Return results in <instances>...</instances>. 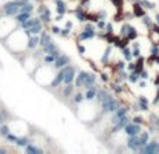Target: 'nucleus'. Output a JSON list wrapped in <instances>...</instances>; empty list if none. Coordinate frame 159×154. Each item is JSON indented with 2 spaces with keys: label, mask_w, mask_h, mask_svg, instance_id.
<instances>
[{
  "label": "nucleus",
  "mask_w": 159,
  "mask_h": 154,
  "mask_svg": "<svg viewBox=\"0 0 159 154\" xmlns=\"http://www.w3.org/2000/svg\"><path fill=\"white\" fill-rule=\"evenodd\" d=\"M70 31H71V28H69V27L63 28V30L60 31V35H61V36H69V35H70Z\"/></svg>",
  "instance_id": "obj_40"
},
{
  "label": "nucleus",
  "mask_w": 159,
  "mask_h": 154,
  "mask_svg": "<svg viewBox=\"0 0 159 154\" xmlns=\"http://www.w3.org/2000/svg\"><path fill=\"white\" fill-rule=\"evenodd\" d=\"M78 51H80V52H81V53H84V52H85L84 46H81V45H78Z\"/></svg>",
  "instance_id": "obj_51"
},
{
  "label": "nucleus",
  "mask_w": 159,
  "mask_h": 154,
  "mask_svg": "<svg viewBox=\"0 0 159 154\" xmlns=\"http://www.w3.org/2000/svg\"><path fill=\"white\" fill-rule=\"evenodd\" d=\"M17 137H18V136H16L13 132H10V133H8V135H6V136H4V139L8 142V143H16Z\"/></svg>",
  "instance_id": "obj_38"
},
{
  "label": "nucleus",
  "mask_w": 159,
  "mask_h": 154,
  "mask_svg": "<svg viewBox=\"0 0 159 154\" xmlns=\"http://www.w3.org/2000/svg\"><path fill=\"white\" fill-rule=\"evenodd\" d=\"M129 69L131 70V72H133V70H135V63H133V62H129Z\"/></svg>",
  "instance_id": "obj_49"
},
{
  "label": "nucleus",
  "mask_w": 159,
  "mask_h": 154,
  "mask_svg": "<svg viewBox=\"0 0 159 154\" xmlns=\"http://www.w3.org/2000/svg\"><path fill=\"white\" fill-rule=\"evenodd\" d=\"M101 80H103V81H107V77H106V75H102V76H101Z\"/></svg>",
  "instance_id": "obj_52"
},
{
  "label": "nucleus",
  "mask_w": 159,
  "mask_h": 154,
  "mask_svg": "<svg viewBox=\"0 0 159 154\" xmlns=\"http://www.w3.org/2000/svg\"><path fill=\"white\" fill-rule=\"evenodd\" d=\"M121 55H123V58H124V60H126V62H131L133 58H134V56H133L131 49H130V48H127V45L121 48Z\"/></svg>",
  "instance_id": "obj_27"
},
{
  "label": "nucleus",
  "mask_w": 159,
  "mask_h": 154,
  "mask_svg": "<svg viewBox=\"0 0 159 154\" xmlns=\"http://www.w3.org/2000/svg\"><path fill=\"white\" fill-rule=\"evenodd\" d=\"M124 133H126L127 136H134V135H140L141 132V125L138 123H134L133 121H130L129 123L124 126Z\"/></svg>",
  "instance_id": "obj_7"
},
{
  "label": "nucleus",
  "mask_w": 159,
  "mask_h": 154,
  "mask_svg": "<svg viewBox=\"0 0 159 154\" xmlns=\"http://www.w3.org/2000/svg\"><path fill=\"white\" fill-rule=\"evenodd\" d=\"M112 90L115 91V93H121V91H123V88H121V85H113Z\"/></svg>",
  "instance_id": "obj_47"
},
{
  "label": "nucleus",
  "mask_w": 159,
  "mask_h": 154,
  "mask_svg": "<svg viewBox=\"0 0 159 154\" xmlns=\"http://www.w3.org/2000/svg\"><path fill=\"white\" fill-rule=\"evenodd\" d=\"M123 35L126 36L127 39H135L137 38V30H135L133 25H130L129 22L123 25Z\"/></svg>",
  "instance_id": "obj_11"
},
{
  "label": "nucleus",
  "mask_w": 159,
  "mask_h": 154,
  "mask_svg": "<svg viewBox=\"0 0 159 154\" xmlns=\"http://www.w3.org/2000/svg\"><path fill=\"white\" fill-rule=\"evenodd\" d=\"M55 2H56V0H55Z\"/></svg>",
  "instance_id": "obj_59"
},
{
  "label": "nucleus",
  "mask_w": 159,
  "mask_h": 154,
  "mask_svg": "<svg viewBox=\"0 0 159 154\" xmlns=\"http://www.w3.org/2000/svg\"><path fill=\"white\" fill-rule=\"evenodd\" d=\"M96 22H98V27L101 28L102 31H103V30H105V27H106V22H105L103 20H98V21H96Z\"/></svg>",
  "instance_id": "obj_44"
},
{
  "label": "nucleus",
  "mask_w": 159,
  "mask_h": 154,
  "mask_svg": "<svg viewBox=\"0 0 159 154\" xmlns=\"http://www.w3.org/2000/svg\"><path fill=\"white\" fill-rule=\"evenodd\" d=\"M131 52H133V56H134L135 59L141 56V48H140V44H138V42H135V44H134V46H133Z\"/></svg>",
  "instance_id": "obj_33"
},
{
  "label": "nucleus",
  "mask_w": 159,
  "mask_h": 154,
  "mask_svg": "<svg viewBox=\"0 0 159 154\" xmlns=\"http://www.w3.org/2000/svg\"><path fill=\"white\" fill-rule=\"evenodd\" d=\"M157 62H158V63H159V55L157 56Z\"/></svg>",
  "instance_id": "obj_57"
},
{
  "label": "nucleus",
  "mask_w": 159,
  "mask_h": 154,
  "mask_svg": "<svg viewBox=\"0 0 159 154\" xmlns=\"http://www.w3.org/2000/svg\"><path fill=\"white\" fill-rule=\"evenodd\" d=\"M120 79L121 80H127V79H129V75L126 73V70H120Z\"/></svg>",
  "instance_id": "obj_46"
},
{
  "label": "nucleus",
  "mask_w": 159,
  "mask_h": 154,
  "mask_svg": "<svg viewBox=\"0 0 159 154\" xmlns=\"http://www.w3.org/2000/svg\"><path fill=\"white\" fill-rule=\"evenodd\" d=\"M56 13L59 16H64L67 13V4L64 0H56Z\"/></svg>",
  "instance_id": "obj_19"
},
{
  "label": "nucleus",
  "mask_w": 159,
  "mask_h": 154,
  "mask_svg": "<svg viewBox=\"0 0 159 154\" xmlns=\"http://www.w3.org/2000/svg\"><path fill=\"white\" fill-rule=\"evenodd\" d=\"M126 146L129 150L131 152H140L141 149V143H140V137L138 135H134V136H127V140H126Z\"/></svg>",
  "instance_id": "obj_5"
},
{
  "label": "nucleus",
  "mask_w": 159,
  "mask_h": 154,
  "mask_svg": "<svg viewBox=\"0 0 159 154\" xmlns=\"http://www.w3.org/2000/svg\"><path fill=\"white\" fill-rule=\"evenodd\" d=\"M127 112H129V108L126 107H119L115 111V112H112V123H115V122H117L120 118H123V116L127 115Z\"/></svg>",
  "instance_id": "obj_12"
},
{
  "label": "nucleus",
  "mask_w": 159,
  "mask_h": 154,
  "mask_svg": "<svg viewBox=\"0 0 159 154\" xmlns=\"http://www.w3.org/2000/svg\"><path fill=\"white\" fill-rule=\"evenodd\" d=\"M120 101H117L116 98H113V95H109L105 101L101 102V107H102V111L103 113H112L120 107Z\"/></svg>",
  "instance_id": "obj_1"
},
{
  "label": "nucleus",
  "mask_w": 159,
  "mask_h": 154,
  "mask_svg": "<svg viewBox=\"0 0 159 154\" xmlns=\"http://www.w3.org/2000/svg\"><path fill=\"white\" fill-rule=\"evenodd\" d=\"M96 93H98V87H96L95 84L91 85L89 88H87V91H85V99L87 101H93V99L96 98Z\"/></svg>",
  "instance_id": "obj_16"
},
{
  "label": "nucleus",
  "mask_w": 159,
  "mask_h": 154,
  "mask_svg": "<svg viewBox=\"0 0 159 154\" xmlns=\"http://www.w3.org/2000/svg\"><path fill=\"white\" fill-rule=\"evenodd\" d=\"M109 95H112V94H110L106 88H98V93H96V98L95 99L99 102V104H101V102L105 101V99H106Z\"/></svg>",
  "instance_id": "obj_21"
},
{
  "label": "nucleus",
  "mask_w": 159,
  "mask_h": 154,
  "mask_svg": "<svg viewBox=\"0 0 159 154\" xmlns=\"http://www.w3.org/2000/svg\"><path fill=\"white\" fill-rule=\"evenodd\" d=\"M42 51H43V53H49V55H53L55 58H57V56L60 55V49H59L57 45H56L53 41H50L49 44L45 45V46L42 48Z\"/></svg>",
  "instance_id": "obj_10"
},
{
  "label": "nucleus",
  "mask_w": 159,
  "mask_h": 154,
  "mask_svg": "<svg viewBox=\"0 0 159 154\" xmlns=\"http://www.w3.org/2000/svg\"><path fill=\"white\" fill-rule=\"evenodd\" d=\"M39 46V35H30L28 36V42H27V48L30 51H35Z\"/></svg>",
  "instance_id": "obj_15"
},
{
  "label": "nucleus",
  "mask_w": 159,
  "mask_h": 154,
  "mask_svg": "<svg viewBox=\"0 0 159 154\" xmlns=\"http://www.w3.org/2000/svg\"><path fill=\"white\" fill-rule=\"evenodd\" d=\"M34 10H35V6H34L31 2L25 3L24 6H21V7H20V11H22V13H31V14H32Z\"/></svg>",
  "instance_id": "obj_28"
},
{
  "label": "nucleus",
  "mask_w": 159,
  "mask_h": 154,
  "mask_svg": "<svg viewBox=\"0 0 159 154\" xmlns=\"http://www.w3.org/2000/svg\"><path fill=\"white\" fill-rule=\"evenodd\" d=\"M140 77H141V80H147V79H148V72L141 70V72H140Z\"/></svg>",
  "instance_id": "obj_45"
},
{
  "label": "nucleus",
  "mask_w": 159,
  "mask_h": 154,
  "mask_svg": "<svg viewBox=\"0 0 159 154\" xmlns=\"http://www.w3.org/2000/svg\"><path fill=\"white\" fill-rule=\"evenodd\" d=\"M31 143V140L27 137V136H20V137H17V140H16V146L17 147H21V149H25V147L28 146V144Z\"/></svg>",
  "instance_id": "obj_25"
},
{
  "label": "nucleus",
  "mask_w": 159,
  "mask_h": 154,
  "mask_svg": "<svg viewBox=\"0 0 159 154\" xmlns=\"http://www.w3.org/2000/svg\"><path fill=\"white\" fill-rule=\"evenodd\" d=\"M144 13H145V8H144L141 4L137 6V7H134V14H135L137 17H143Z\"/></svg>",
  "instance_id": "obj_37"
},
{
  "label": "nucleus",
  "mask_w": 159,
  "mask_h": 154,
  "mask_svg": "<svg viewBox=\"0 0 159 154\" xmlns=\"http://www.w3.org/2000/svg\"><path fill=\"white\" fill-rule=\"evenodd\" d=\"M60 31H61V28H59L57 25H53L52 27V34L53 35H60Z\"/></svg>",
  "instance_id": "obj_41"
},
{
  "label": "nucleus",
  "mask_w": 159,
  "mask_h": 154,
  "mask_svg": "<svg viewBox=\"0 0 159 154\" xmlns=\"http://www.w3.org/2000/svg\"><path fill=\"white\" fill-rule=\"evenodd\" d=\"M143 24L147 25L148 28H152V25H154L151 21V18H149V17H145V16H143Z\"/></svg>",
  "instance_id": "obj_39"
},
{
  "label": "nucleus",
  "mask_w": 159,
  "mask_h": 154,
  "mask_svg": "<svg viewBox=\"0 0 159 154\" xmlns=\"http://www.w3.org/2000/svg\"><path fill=\"white\" fill-rule=\"evenodd\" d=\"M138 85H140V87H141V88H145V85H147L145 80H143V81H140V84H138Z\"/></svg>",
  "instance_id": "obj_50"
},
{
  "label": "nucleus",
  "mask_w": 159,
  "mask_h": 154,
  "mask_svg": "<svg viewBox=\"0 0 159 154\" xmlns=\"http://www.w3.org/2000/svg\"><path fill=\"white\" fill-rule=\"evenodd\" d=\"M39 20H41L43 24H48V22H50V20H52V16H50V10L49 8H45L43 11H42L41 14H39Z\"/></svg>",
  "instance_id": "obj_26"
},
{
  "label": "nucleus",
  "mask_w": 159,
  "mask_h": 154,
  "mask_svg": "<svg viewBox=\"0 0 159 154\" xmlns=\"http://www.w3.org/2000/svg\"><path fill=\"white\" fill-rule=\"evenodd\" d=\"M75 17H77V20L81 22L87 20V14H85L84 10H81V8H80V10H75Z\"/></svg>",
  "instance_id": "obj_35"
},
{
  "label": "nucleus",
  "mask_w": 159,
  "mask_h": 154,
  "mask_svg": "<svg viewBox=\"0 0 159 154\" xmlns=\"http://www.w3.org/2000/svg\"><path fill=\"white\" fill-rule=\"evenodd\" d=\"M84 101H85V95L82 93H80V91L78 93H75L74 97H73V102H74L75 105H81Z\"/></svg>",
  "instance_id": "obj_29"
},
{
  "label": "nucleus",
  "mask_w": 159,
  "mask_h": 154,
  "mask_svg": "<svg viewBox=\"0 0 159 154\" xmlns=\"http://www.w3.org/2000/svg\"><path fill=\"white\" fill-rule=\"evenodd\" d=\"M74 88H75V85L66 84L63 87V90H61V95H63L64 98H70V97L73 95V93H74Z\"/></svg>",
  "instance_id": "obj_24"
},
{
  "label": "nucleus",
  "mask_w": 159,
  "mask_h": 154,
  "mask_svg": "<svg viewBox=\"0 0 159 154\" xmlns=\"http://www.w3.org/2000/svg\"><path fill=\"white\" fill-rule=\"evenodd\" d=\"M31 13H22V11H20V13H17L16 16H14V20H16V22L17 24H22L24 21H27L28 18H31Z\"/></svg>",
  "instance_id": "obj_22"
},
{
  "label": "nucleus",
  "mask_w": 159,
  "mask_h": 154,
  "mask_svg": "<svg viewBox=\"0 0 159 154\" xmlns=\"http://www.w3.org/2000/svg\"><path fill=\"white\" fill-rule=\"evenodd\" d=\"M61 83H63V70L59 69V72L56 73L55 77H53V80L50 81L49 87H50V88H56V87H59Z\"/></svg>",
  "instance_id": "obj_14"
},
{
  "label": "nucleus",
  "mask_w": 159,
  "mask_h": 154,
  "mask_svg": "<svg viewBox=\"0 0 159 154\" xmlns=\"http://www.w3.org/2000/svg\"><path fill=\"white\" fill-rule=\"evenodd\" d=\"M71 63V59H70L69 55H66V53H60V55L57 56V58L55 59V63H53V66L56 67V69H63V67H66L67 65Z\"/></svg>",
  "instance_id": "obj_6"
},
{
  "label": "nucleus",
  "mask_w": 159,
  "mask_h": 154,
  "mask_svg": "<svg viewBox=\"0 0 159 154\" xmlns=\"http://www.w3.org/2000/svg\"><path fill=\"white\" fill-rule=\"evenodd\" d=\"M134 107H137L140 111H147L148 109V99H147V97H144V95L138 97V99H137Z\"/></svg>",
  "instance_id": "obj_20"
},
{
  "label": "nucleus",
  "mask_w": 159,
  "mask_h": 154,
  "mask_svg": "<svg viewBox=\"0 0 159 154\" xmlns=\"http://www.w3.org/2000/svg\"><path fill=\"white\" fill-rule=\"evenodd\" d=\"M138 3H140L141 6H143L144 8H148V10H152V8H155V4L151 2H148V0H138Z\"/></svg>",
  "instance_id": "obj_34"
},
{
  "label": "nucleus",
  "mask_w": 159,
  "mask_h": 154,
  "mask_svg": "<svg viewBox=\"0 0 159 154\" xmlns=\"http://www.w3.org/2000/svg\"><path fill=\"white\" fill-rule=\"evenodd\" d=\"M87 75H88V72H85V70H80V72L77 73L75 80H74V85L77 88L84 87V83H85V79H87Z\"/></svg>",
  "instance_id": "obj_13"
},
{
  "label": "nucleus",
  "mask_w": 159,
  "mask_h": 154,
  "mask_svg": "<svg viewBox=\"0 0 159 154\" xmlns=\"http://www.w3.org/2000/svg\"><path fill=\"white\" fill-rule=\"evenodd\" d=\"M155 84H157V85H159V76L157 77V80H155Z\"/></svg>",
  "instance_id": "obj_55"
},
{
  "label": "nucleus",
  "mask_w": 159,
  "mask_h": 154,
  "mask_svg": "<svg viewBox=\"0 0 159 154\" xmlns=\"http://www.w3.org/2000/svg\"><path fill=\"white\" fill-rule=\"evenodd\" d=\"M24 152L27 154H42V153H43V150H42L39 146H36L35 143H32V142H31V143L24 149Z\"/></svg>",
  "instance_id": "obj_17"
},
{
  "label": "nucleus",
  "mask_w": 159,
  "mask_h": 154,
  "mask_svg": "<svg viewBox=\"0 0 159 154\" xmlns=\"http://www.w3.org/2000/svg\"><path fill=\"white\" fill-rule=\"evenodd\" d=\"M155 20H157V24L159 25V14H157V18H155Z\"/></svg>",
  "instance_id": "obj_56"
},
{
  "label": "nucleus",
  "mask_w": 159,
  "mask_h": 154,
  "mask_svg": "<svg viewBox=\"0 0 159 154\" xmlns=\"http://www.w3.org/2000/svg\"><path fill=\"white\" fill-rule=\"evenodd\" d=\"M3 122H4V118H3V116H2V113H0V125H2Z\"/></svg>",
  "instance_id": "obj_54"
},
{
  "label": "nucleus",
  "mask_w": 159,
  "mask_h": 154,
  "mask_svg": "<svg viewBox=\"0 0 159 154\" xmlns=\"http://www.w3.org/2000/svg\"><path fill=\"white\" fill-rule=\"evenodd\" d=\"M10 132H11V130H10V126H8L7 123H4V122H3V123L0 125V136H2V137H4V136L8 135Z\"/></svg>",
  "instance_id": "obj_32"
},
{
  "label": "nucleus",
  "mask_w": 159,
  "mask_h": 154,
  "mask_svg": "<svg viewBox=\"0 0 159 154\" xmlns=\"http://www.w3.org/2000/svg\"><path fill=\"white\" fill-rule=\"evenodd\" d=\"M151 53H152V56H155V58H157V56L159 55V48H158V45H154V46H152Z\"/></svg>",
  "instance_id": "obj_42"
},
{
  "label": "nucleus",
  "mask_w": 159,
  "mask_h": 154,
  "mask_svg": "<svg viewBox=\"0 0 159 154\" xmlns=\"http://www.w3.org/2000/svg\"><path fill=\"white\" fill-rule=\"evenodd\" d=\"M55 56L53 55H49V53H45V56H43V62L46 65H53L55 63Z\"/></svg>",
  "instance_id": "obj_36"
},
{
  "label": "nucleus",
  "mask_w": 159,
  "mask_h": 154,
  "mask_svg": "<svg viewBox=\"0 0 159 154\" xmlns=\"http://www.w3.org/2000/svg\"><path fill=\"white\" fill-rule=\"evenodd\" d=\"M131 121L134 122V123H138V125H141V123H143V122H144V119L141 118V116H134V118H133Z\"/></svg>",
  "instance_id": "obj_43"
},
{
  "label": "nucleus",
  "mask_w": 159,
  "mask_h": 154,
  "mask_svg": "<svg viewBox=\"0 0 159 154\" xmlns=\"http://www.w3.org/2000/svg\"><path fill=\"white\" fill-rule=\"evenodd\" d=\"M36 2H39V0H36Z\"/></svg>",
  "instance_id": "obj_58"
},
{
  "label": "nucleus",
  "mask_w": 159,
  "mask_h": 154,
  "mask_svg": "<svg viewBox=\"0 0 159 154\" xmlns=\"http://www.w3.org/2000/svg\"><path fill=\"white\" fill-rule=\"evenodd\" d=\"M138 137H140V143H141V147H143L149 142V133L148 132H140Z\"/></svg>",
  "instance_id": "obj_31"
},
{
  "label": "nucleus",
  "mask_w": 159,
  "mask_h": 154,
  "mask_svg": "<svg viewBox=\"0 0 159 154\" xmlns=\"http://www.w3.org/2000/svg\"><path fill=\"white\" fill-rule=\"evenodd\" d=\"M140 153H143V154H158L159 153V142L149 140L145 146H143L140 149Z\"/></svg>",
  "instance_id": "obj_4"
},
{
  "label": "nucleus",
  "mask_w": 159,
  "mask_h": 154,
  "mask_svg": "<svg viewBox=\"0 0 159 154\" xmlns=\"http://www.w3.org/2000/svg\"><path fill=\"white\" fill-rule=\"evenodd\" d=\"M95 35H96L95 28L91 24H87L84 30L78 34V41H88V39H92Z\"/></svg>",
  "instance_id": "obj_3"
},
{
  "label": "nucleus",
  "mask_w": 159,
  "mask_h": 154,
  "mask_svg": "<svg viewBox=\"0 0 159 154\" xmlns=\"http://www.w3.org/2000/svg\"><path fill=\"white\" fill-rule=\"evenodd\" d=\"M63 83L64 84H73L77 76V70L73 65H67L66 67H63Z\"/></svg>",
  "instance_id": "obj_2"
},
{
  "label": "nucleus",
  "mask_w": 159,
  "mask_h": 154,
  "mask_svg": "<svg viewBox=\"0 0 159 154\" xmlns=\"http://www.w3.org/2000/svg\"><path fill=\"white\" fill-rule=\"evenodd\" d=\"M96 83V75L95 73H91V72H88V75H87V79H85V83H84V87H85V90L87 88H89L91 85H93Z\"/></svg>",
  "instance_id": "obj_23"
},
{
  "label": "nucleus",
  "mask_w": 159,
  "mask_h": 154,
  "mask_svg": "<svg viewBox=\"0 0 159 154\" xmlns=\"http://www.w3.org/2000/svg\"><path fill=\"white\" fill-rule=\"evenodd\" d=\"M127 80H129L130 83H133V84H135V83H138V81H140V80H141L140 73H138V72H135V70H133V72L129 75V79H127Z\"/></svg>",
  "instance_id": "obj_30"
},
{
  "label": "nucleus",
  "mask_w": 159,
  "mask_h": 154,
  "mask_svg": "<svg viewBox=\"0 0 159 154\" xmlns=\"http://www.w3.org/2000/svg\"><path fill=\"white\" fill-rule=\"evenodd\" d=\"M25 31H27L28 35H39V34L43 31V22H42L41 20H39V17H38V18H36V21L34 22V24L31 25L28 30H25Z\"/></svg>",
  "instance_id": "obj_8"
},
{
  "label": "nucleus",
  "mask_w": 159,
  "mask_h": 154,
  "mask_svg": "<svg viewBox=\"0 0 159 154\" xmlns=\"http://www.w3.org/2000/svg\"><path fill=\"white\" fill-rule=\"evenodd\" d=\"M50 41H53L52 36H50L49 32H46V31H42L41 34H39V46L43 48L46 44H49Z\"/></svg>",
  "instance_id": "obj_18"
},
{
  "label": "nucleus",
  "mask_w": 159,
  "mask_h": 154,
  "mask_svg": "<svg viewBox=\"0 0 159 154\" xmlns=\"http://www.w3.org/2000/svg\"><path fill=\"white\" fill-rule=\"evenodd\" d=\"M129 122H130L129 116H127V115L123 116V118H120L117 122H115V123H113V128H112V130H110V132H112L113 135H115V133H117V132H120V130L124 129V126H126Z\"/></svg>",
  "instance_id": "obj_9"
},
{
  "label": "nucleus",
  "mask_w": 159,
  "mask_h": 154,
  "mask_svg": "<svg viewBox=\"0 0 159 154\" xmlns=\"http://www.w3.org/2000/svg\"><path fill=\"white\" fill-rule=\"evenodd\" d=\"M6 152H7V150H6V149H4V147H0V154L6 153Z\"/></svg>",
  "instance_id": "obj_53"
},
{
  "label": "nucleus",
  "mask_w": 159,
  "mask_h": 154,
  "mask_svg": "<svg viewBox=\"0 0 159 154\" xmlns=\"http://www.w3.org/2000/svg\"><path fill=\"white\" fill-rule=\"evenodd\" d=\"M117 69L119 70H126V63H124V62H119V63H117Z\"/></svg>",
  "instance_id": "obj_48"
}]
</instances>
